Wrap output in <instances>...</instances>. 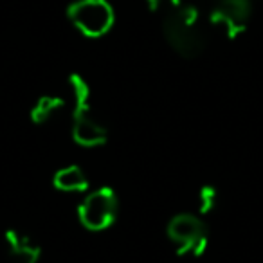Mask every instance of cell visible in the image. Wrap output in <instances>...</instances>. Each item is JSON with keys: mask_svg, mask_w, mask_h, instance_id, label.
Instances as JSON below:
<instances>
[{"mask_svg": "<svg viewBox=\"0 0 263 263\" xmlns=\"http://www.w3.org/2000/svg\"><path fill=\"white\" fill-rule=\"evenodd\" d=\"M146 4L159 20H164L175 11H179L184 2L182 0H146Z\"/></svg>", "mask_w": 263, "mask_h": 263, "instance_id": "obj_10", "label": "cell"}, {"mask_svg": "<svg viewBox=\"0 0 263 263\" xmlns=\"http://www.w3.org/2000/svg\"><path fill=\"white\" fill-rule=\"evenodd\" d=\"M70 24L88 38H99L114 26V9L106 0H76L67 9Z\"/></svg>", "mask_w": 263, "mask_h": 263, "instance_id": "obj_4", "label": "cell"}, {"mask_svg": "<svg viewBox=\"0 0 263 263\" xmlns=\"http://www.w3.org/2000/svg\"><path fill=\"white\" fill-rule=\"evenodd\" d=\"M117 195L110 187H99L87 195L78 208V218L88 231H105L117 218Z\"/></svg>", "mask_w": 263, "mask_h": 263, "instance_id": "obj_5", "label": "cell"}, {"mask_svg": "<svg viewBox=\"0 0 263 263\" xmlns=\"http://www.w3.org/2000/svg\"><path fill=\"white\" fill-rule=\"evenodd\" d=\"M70 94L74 101L72 112V137L80 146L96 148L108 139V130L103 121L96 116L90 105V88L80 74H70L69 78Z\"/></svg>", "mask_w": 263, "mask_h": 263, "instance_id": "obj_1", "label": "cell"}, {"mask_svg": "<svg viewBox=\"0 0 263 263\" xmlns=\"http://www.w3.org/2000/svg\"><path fill=\"white\" fill-rule=\"evenodd\" d=\"M168 236L182 258H198L205 252L209 243L208 226L204 220L190 213H182L170 220Z\"/></svg>", "mask_w": 263, "mask_h": 263, "instance_id": "obj_3", "label": "cell"}, {"mask_svg": "<svg viewBox=\"0 0 263 263\" xmlns=\"http://www.w3.org/2000/svg\"><path fill=\"white\" fill-rule=\"evenodd\" d=\"M251 15L252 0H215L211 24L223 31L227 38H236L247 29Z\"/></svg>", "mask_w": 263, "mask_h": 263, "instance_id": "obj_6", "label": "cell"}, {"mask_svg": "<svg viewBox=\"0 0 263 263\" xmlns=\"http://www.w3.org/2000/svg\"><path fill=\"white\" fill-rule=\"evenodd\" d=\"M218 205V191L213 186H204L198 191V213L200 216H208Z\"/></svg>", "mask_w": 263, "mask_h": 263, "instance_id": "obj_11", "label": "cell"}, {"mask_svg": "<svg viewBox=\"0 0 263 263\" xmlns=\"http://www.w3.org/2000/svg\"><path fill=\"white\" fill-rule=\"evenodd\" d=\"M162 34L168 45L186 60L197 58L205 49V34L198 24V9L182 4L179 11L161 20Z\"/></svg>", "mask_w": 263, "mask_h": 263, "instance_id": "obj_2", "label": "cell"}, {"mask_svg": "<svg viewBox=\"0 0 263 263\" xmlns=\"http://www.w3.org/2000/svg\"><path fill=\"white\" fill-rule=\"evenodd\" d=\"M65 103L58 96H42L31 108V121L34 124H47L63 110Z\"/></svg>", "mask_w": 263, "mask_h": 263, "instance_id": "obj_9", "label": "cell"}, {"mask_svg": "<svg viewBox=\"0 0 263 263\" xmlns=\"http://www.w3.org/2000/svg\"><path fill=\"white\" fill-rule=\"evenodd\" d=\"M4 243L8 249V263H36L40 259V247L18 231H8Z\"/></svg>", "mask_w": 263, "mask_h": 263, "instance_id": "obj_7", "label": "cell"}, {"mask_svg": "<svg viewBox=\"0 0 263 263\" xmlns=\"http://www.w3.org/2000/svg\"><path fill=\"white\" fill-rule=\"evenodd\" d=\"M52 184L56 190L65 191V193H83L88 187V179L83 170L74 164L58 170L52 179Z\"/></svg>", "mask_w": 263, "mask_h": 263, "instance_id": "obj_8", "label": "cell"}]
</instances>
